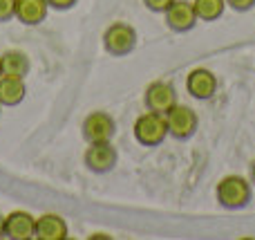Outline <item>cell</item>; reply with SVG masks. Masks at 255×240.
Returning <instances> with one entry per match:
<instances>
[{
  "label": "cell",
  "mask_w": 255,
  "mask_h": 240,
  "mask_svg": "<svg viewBox=\"0 0 255 240\" xmlns=\"http://www.w3.org/2000/svg\"><path fill=\"white\" fill-rule=\"evenodd\" d=\"M249 180H251V184H255V160L251 164V173H249Z\"/></svg>",
  "instance_id": "cell-21"
},
{
  "label": "cell",
  "mask_w": 255,
  "mask_h": 240,
  "mask_svg": "<svg viewBox=\"0 0 255 240\" xmlns=\"http://www.w3.org/2000/svg\"><path fill=\"white\" fill-rule=\"evenodd\" d=\"M226 4L233 11H249V9L255 7V0H226Z\"/></svg>",
  "instance_id": "cell-18"
},
{
  "label": "cell",
  "mask_w": 255,
  "mask_h": 240,
  "mask_svg": "<svg viewBox=\"0 0 255 240\" xmlns=\"http://www.w3.org/2000/svg\"><path fill=\"white\" fill-rule=\"evenodd\" d=\"M103 47L112 56H126L136 47V31L128 22H112L103 31Z\"/></svg>",
  "instance_id": "cell-4"
},
{
  "label": "cell",
  "mask_w": 255,
  "mask_h": 240,
  "mask_svg": "<svg viewBox=\"0 0 255 240\" xmlns=\"http://www.w3.org/2000/svg\"><path fill=\"white\" fill-rule=\"evenodd\" d=\"M215 196L220 207H224V209H242L251 202V180L242 178V175H226L217 182Z\"/></svg>",
  "instance_id": "cell-1"
},
{
  "label": "cell",
  "mask_w": 255,
  "mask_h": 240,
  "mask_svg": "<svg viewBox=\"0 0 255 240\" xmlns=\"http://www.w3.org/2000/svg\"><path fill=\"white\" fill-rule=\"evenodd\" d=\"M143 103L148 110L159 112V115H166V112L177 103V92L168 81H154V83H150L148 88H145Z\"/></svg>",
  "instance_id": "cell-7"
},
{
  "label": "cell",
  "mask_w": 255,
  "mask_h": 240,
  "mask_svg": "<svg viewBox=\"0 0 255 240\" xmlns=\"http://www.w3.org/2000/svg\"><path fill=\"white\" fill-rule=\"evenodd\" d=\"M27 94L25 79H16V76H0V106H18L22 103Z\"/></svg>",
  "instance_id": "cell-14"
},
{
  "label": "cell",
  "mask_w": 255,
  "mask_h": 240,
  "mask_svg": "<svg viewBox=\"0 0 255 240\" xmlns=\"http://www.w3.org/2000/svg\"><path fill=\"white\" fill-rule=\"evenodd\" d=\"M186 90L193 99L206 101L217 92V76L206 67H195L186 76Z\"/></svg>",
  "instance_id": "cell-9"
},
{
  "label": "cell",
  "mask_w": 255,
  "mask_h": 240,
  "mask_svg": "<svg viewBox=\"0 0 255 240\" xmlns=\"http://www.w3.org/2000/svg\"><path fill=\"white\" fill-rule=\"evenodd\" d=\"M166 124H168V135L179 139V142H184V139H190L197 133L199 119L193 108L175 103V106L166 112Z\"/></svg>",
  "instance_id": "cell-3"
},
{
  "label": "cell",
  "mask_w": 255,
  "mask_h": 240,
  "mask_svg": "<svg viewBox=\"0 0 255 240\" xmlns=\"http://www.w3.org/2000/svg\"><path fill=\"white\" fill-rule=\"evenodd\" d=\"M79 0H47V4L52 9H58V11H65V9H72Z\"/></svg>",
  "instance_id": "cell-19"
},
{
  "label": "cell",
  "mask_w": 255,
  "mask_h": 240,
  "mask_svg": "<svg viewBox=\"0 0 255 240\" xmlns=\"http://www.w3.org/2000/svg\"><path fill=\"white\" fill-rule=\"evenodd\" d=\"M16 18V0H0V22Z\"/></svg>",
  "instance_id": "cell-16"
},
{
  "label": "cell",
  "mask_w": 255,
  "mask_h": 240,
  "mask_svg": "<svg viewBox=\"0 0 255 240\" xmlns=\"http://www.w3.org/2000/svg\"><path fill=\"white\" fill-rule=\"evenodd\" d=\"M0 72L2 76H16V79H25L29 72V58L20 49H9L0 56Z\"/></svg>",
  "instance_id": "cell-13"
},
{
  "label": "cell",
  "mask_w": 255,
  "mask_h": 240,
  "mask_svg": "<svg viewBox=\"0 0 255 240\" xmlns=\"http://www.w3.org/2000/svg\"><path fill=\"white\" fill-rule=\"evenodd\" d=\"M0 108H2V106H0Z\"/></svg>",
  "instance_id": "cell-23"
},
{
  "label": "cell",
  "mask_w": 255,
  "mask_h": 240,
  "mask_svg": "<svg viewBox=\"0 0 255 240\" xmlns=\"http://www.w3.org/2000/svg\"><path fill=\"white\" fill-rule=\"evenodd\" d=\"M172 2H175V0H143L145 7H148L150 11H154V13H163Z\"/></svg>",
  "instance_id": "cell-17"
},
{
  "label": "cell",
  "mask_w": 255,
  "mask_h": 240,
  "mask_svg": "<svg viewBox=\"0 0 255 240\" xmlns=\"http://www.w3.org/2000/svg\"><path fill=\"white\" fill-rule=\"evenodd\" d=\"M70 229L58 214H43L36 218V236L38 240H65Z\"/></svg>",
  "instance_id": "cell-11"
},
{
  "label": "cell",
  "mask_w": 255,
  "mask_h": 240,
  "mask_svg": "<svg viewBox=\"0 0 255 240\" xmlns=\"http://www.w3.org/2000/svg\"><path fill=\"white\" fill-rule=\"evenodd\" d=\"M47 0H16V18L27 27L40 25L47 18Z\"/></svg>",
  "instance_id": "cell-12"
},
{
  "label": "cell",
  "mask_w": 255,
  "mask_h": 240,
  "mask_svg": "<svg viewBox=\"0 0 255 240\" xmlns=\"http://www.w3.org/2000/svg\"><path fill=\"white\" fill-rule=\"evenodd\" d=\"M36 236V218L27 211H11L4 216V238L11 240H31Z\"/></svg>",
  "instance_id": "cell-10"
},
{
  "label": "cell",
  "mask_w": 255,
  "mask_h": 240,
  "mask_svg": "<svg viewBox=\"0 0 255 240\" xmlns=\"http://www.w3.org/2000/svg\"><path fill=\"white\" fill-rule=\"evenodd\" d=\"M166 137H168L166 115L145 110L143 115L136 117V121H134V139L141 144V146H148V148L159 146Z\"/></svg>",
  "instance_id": "cell-2"
},
{
  "label": "cell",
  "mask_w": 255,
  "mask_h": 240,
  "mask_svg": "<svg viewBox=\"0 0 255 240\" xmlns=\"http://www.w3.org/2000/svg\"><path fill=\"white\" fill-rule=\"evenodd\" d=\"M117 160H119V155H117V148L112 146V142H94L88 146V151H85L83 155V162L85 166H88L92 173H110L112 169L117 166Z\"/></svg>",
  "instance_id": "cell-6"
},
{
  "label": "cell",
  "mask_w": 255,
  "mask_h": 240,
  "mask_svg": "<svg viewBox=\"0 0 255 240\" xmlns=\"http://www.w3.org/2000/svg\"><path fill=\"white\" fill-rule=\"evenodd\" d=\"M83 139L88 144H94V142H110L115 137V130H117V124L108 112L103 110H94L90 112L88 117L83 119Z\"/></svg>",
  "instance_id": "cell-5"
},
{
  "label": "cell",
  "mask_w": 255,
  "mask_h": 240,
  "mask_svg": "<svg viewBox=\"0 0 255 240\" xmlns=\"http://www.w3.org/2000/svg\"><path fill=\"white\" fill-rule=\"evenodd\" d=\"M163 18H166L168 29L179 31V34L181 31H190L197 25V13H195L190 0H175V2L163 11Z\"/></svg>",
  "instance_id": "cell-8"
},
{
  "label": "cell",
  "mask_w": 255,
  "mask_h": 240,
  "mask_svg": "<svg viewBox=\"0 0 255 240\" xmlns=\"http://www.w3.org/2000/svg\"><path fill=\"white\" fill-rule=\"evenodd\" d=\"M0 238H4V216L0 214Z\"/></svg>",
  "instance_id": "cell-20"
},
{
  "label": "cell",
  "mask_w": 255,
  "mask_h": 240,
  "mask_svg": "<svg viewBox=\"0 0 255 240\" xmlns=\"http://www.w3.org/2000/svg\"><path fill=\"white\" fill-rule=\"evenodd\" d=\"M0 76H2V72H0Z\"/></svg>",
  "instance_id": "cell-22"
},
{
  "label": "cell",
  "mask_w": 255,
  "mask_h": 240,
  "mask_svg": "<svg viewBox=\"0 0 255 240\" xmlns=\"http://www.w3.org/2000/svg\"><path fill=\"white\" fill-rule=\"evenodd\" d=\"M190 2H193L195 13H197V20L206 22L217 20L226 9V0H190Z\"/></svg>",
  "instance_id": "cell-15"
}]
</instances>
